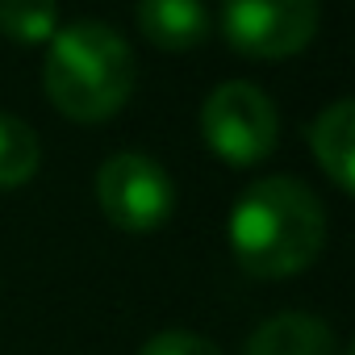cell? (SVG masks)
Returning <instances> with one entry per match:
<instances>
[{
    "label": "cell",
    "mask_w": 355,
    "mask_h": 355,
    "mask_svg": "<svg viewBox=\"0 0 355 355\" xmlns=\"http://www.w3.org/2000/svg\"><path fill=\"white\" fill-rule=\"evenodd\" d=\"M226 239L247 276L284 280L305 272L322 255L326 209L309 184L293 175H268L234 201Z\"/></svg>",
    "instance_id": "6da1fadb"
},
{
    "label": "cell",
    "mask_w": 355,
    "mask_h": 355,
    "mask_svg": "<svg viewBox=\"0 0 355 355\" xmlns=\"http://www.w3.org/2000/svg\"><path fill=\"white\" fill-rule=\"evenodd\" d=\"M134 51L105 21L59 26L46 42V101L67 121H109L134 92Z\"/></svg>",
    "instance_id": "7a4b0ae2"
},
{
    "label": "cell",
    "mask_w": 355,
    "mask_h": 355,
    "mask_svg": "<svg viewBox=\"0 0 355 355\" xmlns=\"http://www.w3.org/2000/svg\"><path fill=\"white\" fill-rule=\"evenodd\" d=\"M201 134L205 146L230 167H255L276 150L280 117L268 92L247 80L218 84L201 105Z\"/></svg>",
    "instance_id": "3957f363"
},
{
    "label": "cell",
    "mask_w": 355,
    "mask_h": 355,
    "mask_svg": "<svg viewBox=\"0 0 355 355\" xmlns=\"http://www.w3.org/2000/svg\"><path fill=\"white\" fill-rule=\"evenodd\" d=\"M96 201L101 214L130 234L159 230L175 209V184L163 163L142 150H117L96 171Z\"/></svg>",
    "instance_id": "277c9868"
},
{
    "label": "cell",
    "mask_w": 355,
    "mask_h": 355,
    "mask_svg": "<svg viewBox=\"0 0 355 355\" xmlns=\"http://www.w3.org/2000/svg\"><path fill=\"white\" fill-rule=\"evenodd\" d=\"M318 34V0H222V38L247 59L301 55Z\"/></svg>",
    "instance_id": "5b68a950"
},
{
    "label": "cell",
    "mask_w": 355,
    "mask_h": 355,
    "mask_svg": "<svg viewBox=\"0 0 355 355\" xmlns=\"http://www.w3.org/2000/svg\"><path fill=\"white\" fill-rule=\"evenodd\" d=\"M205 0H138V30L163 55H189L209 38Z\"/></svg>",
    "instance_id": "8992f818"
},
{
    "label": "cell",
    "mask_w": 355,
    "mask_h": 355,
    "mask_svg": "<svg viewBox=\"0 0 355 355\" xmlns=\"http://www.w3.org/2000/svg\"><path fill=\"white\" fill-rule=\"evenodd\" d=\"M309 150L338 193L355 189V167H351L355 163V105L351 101H334L330 109H322L313 117Z\"/></svg>",
    "instance_id": "52a82bcc"
},
{
    "label": "cell",
    "mask_w": 355,
    "mask_h": 355,
    "mask_svg": "<svg viewBox=\"0 0 355 355\" xmlns=\"http://www.w3.org/2000/svg\"><path fill=\"white\" fill-rule=\"evenodd\" d=\"M243 355H343V351H338L334 330L322 318L301 313V309H288V313L268 318L247 338V351Z\"/></svg>",
    "instance_id": "ba28073f"
},
{
    "label": "cell",
    "mask_w": 355,
    "mask_h": 355,
    "mask_svg": "<svg viewBox=\"0 0 355 355\" xmlns=\"http://www.w3.org/2000/svg\"><path fill=\"white\" fill-rule=\"evenodd\" d=\"M38 163H42V146L34 125H26L13 113H0V193L30 184Z\"/></svg>",
    "instance_id": "9c48e42d"
},
{
    "label": "cell",
    "mask_w": 355,
    "mask_h": 355,
    "mask_svg": "<svg viewBox=\"0 0 355 355\" xmlns=\"http://www.w3.org/2000/svg\"><path fill=\"white\" fill-rule=\"evenodd\" d=\"M59 30V0H0V34L21 46H46Z\"/></svg>",
    "instance_id": "30bf717a"
},
{
    "label": "cell",
    "mask_w": 355,
    "mask_h": 355,
    "mask_svg": "<svg viewBox=\"0 0 355 355\" xmlns=\"http://www.w3.org/2000/svg\"><path fill=\"white\" fill-rule=\"evenodd\" d=\"M138 355H222L209 338H201V334H193V330H163V334H155Z\"/></svg>",
    "instance_id": "8fae6325"
}]
</instances>
